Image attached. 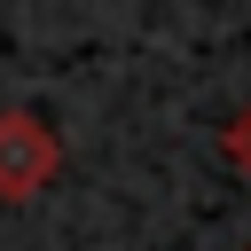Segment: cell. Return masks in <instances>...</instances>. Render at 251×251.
<instances>
[{
  "instance_id": "1",
  "label": "cell",
  "mask_w": 251,
  "mask_h": 251,
  "mask_svg": "<svg viewBox=\"0 0 251 251\" xmlns=\"http://www.w3.org/2000/svg\"><path fill=\"white\" fill-rule=\"evenodd\" d=\"M55 173V133L24 110L0 118V196H31L39 180Z\"/></svg>"
},
{
  "instance_id": "2",
  "label": "cell",
  "mask_w": 251,
  "mask_h": 251,
  "mask_svg": "<svg viewBox=\"0 0 251 251\" xmlns=\"http://www.w3.org/2000/svg\"><path fill=\"white\" fill-rule=\"evenodd\" d=\"M227 165H243V173H251V110H235V118H227Z\"/></svg>"
}]
</instances>
